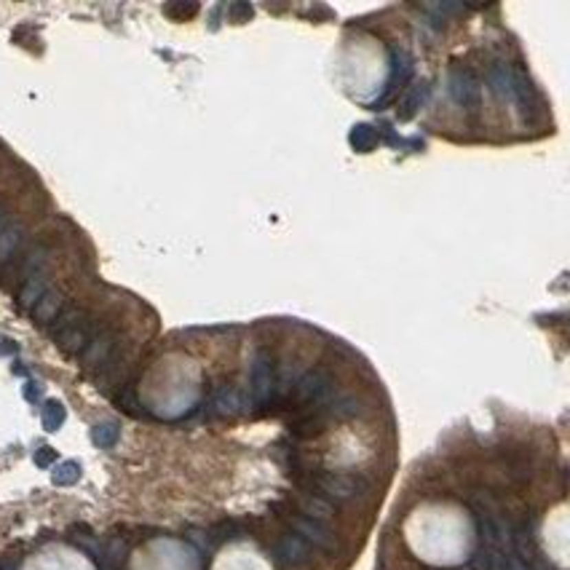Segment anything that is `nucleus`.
Wrapping results in <instances>:
<instances>
[{
    "instance_id": "f257e3e1",
    "label": "nucleus",
    "mask_w": 570,
    "mask_h": 570,
    "mask_svg": "<svg viewBox=\"0 0 570 570\" xmlns=\"http://www.w3.org/2000/svg\"><path fill=\"white\" fill-rule=\"evenodd\" d=\"M116 346H118L116 332H113V329H100V332H94V338L89 340V346L80 351V362H83L86 367L107 364L110 356H113V351H116Z\"/></svg>"
},
{
    "instance_id": "f03ea898",
    "label": "nucleus",
    "mask_w": 570,
    "mask_h": 570,
    "mask_svg": "<svg viewBox=\"0 0 570 570\" xmlns=\"http://www.w3.org/2000/svg\"><path fill=\"white\" fill-rule=\"evenodd\" d=\"M273 554H276V560L281 562V565H287V568H298V565H303V562H308V557H311V546L305 544L300 536H284L278 544H276V549H273Z\"/></svg>"
},
{
    "instance_id": "7ed1b4c3",
    "label": "nucleus",
    "mask_w": 570,
    "mask_h": 570,
    "mask_svg": "<svg viewBox=\"0 0 570 570\" xmlns=\"http://www.w3.org/2000/svg\"><path fill=\"white\" fill-rule=\"evenodd\" d=\"M244 407V402H241V397L230 388V386H220V388H215V394L209 397V402H206V410H209V415H217V418H225V415H236L239 410Z\"/></svg>"
},
{
    "instance_id": "20e7f679",
    "label": "nucleus",
    "mask_w": 570,
    "mask_h": 570,
    "mask_svg": "<svg viewBox=\"0 0 570 570\" xmlns=\"http://www.w3.org/2000/svg\"><path fill=\"white\" fill-rule=\"evenodd\" d=\"M49 292V281H46V273H38V276H30L25 278L22 289H19V308L22 311H32L38 305V300Z\"/></svg>"
},
{
    "instance_id": "39448f33",
    "label": "nucleus",
    "mask_w": 570,
    "mask_h": 570,
    "mask_svg": "<svg viewBox=\"0 0 570 570\" xmlns=\"http://www.w3.org/2000/svg\"><path fill=\"white\" fill-rule=\"evenodd\" d=\"M30 314H32V319H35L38 324L56 322V316L62 314V295H59L56 289H49L43 298L38 300V305H35Z\"/></svg>"
},
{
    "instance_id": "423d86ee",
    "label": "nucleus",
    "mask_w": 570,
    "mask_h": 570,
    "mask_svg": "<svg viewBox=\"0 0 570 570\" xmlns=\"http://www.w3.org/2000/svg\"><path fill=\"white\" fill-rule=\"evenodd\" d=\"M19 241H22V228L17 223H8L0 230V263L14 254V249L19 247Z\"/></svg>"
},
{
    "instance_id": "0eeeda50",
    "label": "nucleus",
    "mask_w": 570,
    "mask_h": 570,
    "mask_svg": "<svg viewBox=\"0 0 570 570\" xmlns=\"http://www.w3.org/2000/svg\"><path fill=\"white\" fill-rule=\"evenodd\" d=\"M41 418H43V428H46V431H56V428L65 423V407H62L56 399H49V402L43 404Z\"/></svg>"
},
{
    "instance_id": "6e6552de",
    "label": "nucleus",
    "mask_w": 570,
    "mask_h": 570,
    "mask_svg": "<svg viewBox=\"0 0 570 570\" xmlns=\"http://www.w3.org/2000/svg\"><path fill=\"white\" fill-rule=\"evenodd\" d=\"M51 476H54V485H75L80 479V466L75 461H62Z\"/></svg>"
},
{
    "instance_id": "1a4fd4ad",
    "label": "nucleus",
    "mask_w": 570,
    "mask_h": 570,
    "mask_svg": "<svg viewBox=\"0 0 570 570\" xmlns=\"http://www.w3.org/2000/svg\"><path fill=\"white\" fill-rule=\"evenodd\" d=\"M91 439L97 447H113L118 442V426L116 423H100L94 431H91Z\"/></svg>"
},
{
    "instance_id": "9d476101",
    "label": "nucleus",
    "mask_w": 570,
    "mask_h": 570,
    "mask_svg": "<svg viewBox=\"0 0 570 570\" xmlns=\"http://www.w3.org/2000/svg\"><path fill=\"white\" fill-rule=\"evenodd\" d=\"M372 140H375V134H372L367 126H359V129L351 134V142H353L356 148H364V145H367V142H372Z\"/></svg>"
},
{
    "instance_id": "9b49d317",
    "label": "nucleus",
    "mask_w": 570,
    "mask_h": 570,
    "mask_svg": "<svg viewBox=\"0 0 570 570\" xmlns=\"http://www.w3.org/2000/svg\"><path fill=\"white\" fill-rule=\"evenodd\" d=\"M54 461H56V452H54L51 447H41V450L35 452V463H38L41 469H46V466L54 463Z\"/></svg>"
},
{
    "instance_id": "f8f14e48",
    "label": "nucleus",
    "mask_w": 570,
    "mask_h": 570,
    "mask_svg": "<svg viewBox=\"0 0 570 570\" xmlns=\"http://www.w3.org/2000/svg\"><path fill=\"white\" fill-rule=\"evenodd\" d=\"M199 8L196 6H166V14L172 17H193Z\"/></svg>"
},
{
    "instance_id": "ddd939ff",
    "label": "nucleus",
    "mask_w": 570,
    "mask_h": 570,
    "mask_svg": "<svg viewBox=\"0 0 570 570\" xmlns=\"http://www.w3.org/2000/svg\"><path fill=\"white\" fill-rule=\"evenodd\" d=\"M11 353H17V343L8 338H0V356H11Z\"/></svg>"
},
{
    "instance_id": "4468645a",
    "label": "nucleus",
    "mask_w": 570,
    "mask_h": 570,
    "mask_svg": "<svg viewBox=\"0 0 570 570\" xmlns=\"http://www.w3.org/2000/svg\"><path fill=\"white\" fill-rule=\"evenodd\" d=\"M25 397L30 399V402H38V397H41V388H38V383H27V386H25Z\"/></svg>"
}]
</instances>
